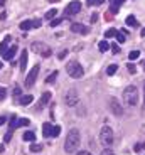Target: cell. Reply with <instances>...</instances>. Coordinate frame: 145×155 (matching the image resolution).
<instances>
[{
	"instance_id": "ee69618b",
	"label": "cell",
	"mask_w": 145,
	"mask_h": 155,
	"mask_svg": "<svg viewBox=\"0 0 145 155\" xmlns=\"http://www.w3.org/2000/svg\"><path fill=\"white\" fill-rule=\"evenodd\" d=\"M103 2H105V0H94V4H96V5H101Z\"/></svg>"
},
{
	"instance_id": "1f68e13d",
	"label": "cell",
	"mask_w": 145,
	"mask_h": 155,
	"mask_svg": "<svg viewBox=\"0 0 145 155\" xmlns=\"http://www.w3.org/2000/svg\"><path fill=\"white\" fill-rule=\"evenodd\" d=\"M39 27H41V19L32 20V29H39Z\"/></svg>"
},
{
	"instance_id": "d6986e66",
	"label": "cell",
	"mask_w": 145,
	"mask_h": 155,
	"mask_svg": "<svg viewBox=\"0 0 145 155\" xmlns=\"http://www.w3.org/2000/svg\"><path fill=\"white\" fill-rule=\"evenodd\" d=\"M19 27H20V31H24V32L29 31V29H32V20H24Z\"/></svg>"
},
{
	"instance_id": "e575fe53",
	"label": "cell",
	"mask_w": 145,
	"mask_h": 155,
	"mask_svg": "<svg viewBox=\"0 0 145 155\" xmlns=\"http://www.w3.org/2000/svg\"><path fill=\"white\" fill-rule=\"evenodd\" d=\"M100 155H115V153H113V150H110V148H105Z\"/></svg>"
},
{
	"instance_id": "9a60e30c",
	"label": "cell",
	"mask_w": 145,
	"mask_h": 155,
	"mask_svg": "<svg viewBox=\"0 0 145 155\" xmlns=\"http://www.w3.org/2000/svg\"><path fill=\"white\" fill-rule=\"evenodd\" d=\"M32 101H34V96H32V94H24V96L20 98V105L27 106V105H31Z\"/></svg>"
},
{
	"instance_id": "9c48e42d",
	"label": "cell",
	"mask_w": 145,
	"mask_h": 155,
	"mask_svg": "<svg viewBox=\"0 0 145 155\" xmlns=\"http://www.w3.org/2000/svg\"><path fill=\"white\" fill-rule=\"evenodd\" d=\"M110 108H111V111H113L115 115H118V116L123 115V110H122V106H120V103H118L117 98H110Z\"/></svg>"
},
{
	"instance_id": "d6a6232c",
	"label": "cell",
	"mask_w": 145,
	"mask_h": 155,
	"mask_svg": "<svg viewBox=\"0 0 145 155\" xmlns=\"http://www.w3.org/2000/svg\"><path fill=\"white\" fill-rule=\"evenodd\" d=\"M59 133H61V127H54V128H52V137H59Z\"/></svg>"
},
{
	"instance_id": "ba28073f",
	"label": "cell",
	"mask_w": 145,
	"mask_h": 155,
	"mask_svg": "<svg viewBox=\"0 0 145 155\" xmlns=\"http://www.w3.org/2000/svg\"><path fill=\"white\" fill-rule=\"evenodd\" d=\"M79 10H81V2L73 0V2H69L68 7H66V15H74V14H78Z\"/></svg>"
},
{
	"instance_id": "4dcf8cb0",
	"label": "cell",
	"mask_w": 145,
	"mask_h": 155,
	"mask_svg": "<svg viewBox=\"0 0 145 155\" xmlns=\"http://www.w3.org/2000/svg\"><path fill=\"white\" fill-rule=\"evenodd\" d=\"M7 98V89L5 88H0V101H4Z\"/></svg>"
},
{
	"instance_id": "f1b7e54d",
	"label": "cell",
	"mask_w": 145,
	"mask_h": 155,
	"mask_svg": "<svg viewBox=\"0 0 145 155\" xmlns=\"http://www.w3.org/2000/svg\"><path fill=\"white\" fill-rule=\"evenodd\" d=\"M115 34H117V29H108L105 32V37H115Z\"/></svg>"
},
{
	"instance_id": "7402d4cb",
	"label": "cell",
	"mask_w": 145,
	"mask_h": 155,
	"mask_svg": "<svg viewBox=\"0 0 145 155\" xmlns=\"http://www.w3.org/2000/svg\"><path fill=\"white\" fill-rule=\"evenodd\" d=\"M115 37H117V41H118L120 44H123V42L127 41V35L123 34V32H118V31H117V34H115Z\"/></svg>"
},
{
	"instance_id": "e0dca14e",
	"label": "cell",
	"mask_w": 145,
	"mask_h": 155,
	"mask_svg": "<svg viewBox=\"0 0 145 155\" xmlns=\"http://www.w3.org/2000/svg\"><path fill=\"white\" fill-rule=\"evenodd\" d=\"M8 42H10V35H7V37H5L2 42H0V54H2V56L5 54V51H7V44H8Z\"/></svg>"
},
{
	"instance_id": "c3c4849f",
	"label": "cell",
	"mask_w": 145,
	"mask_h": 155,
	"mask_svg": "<svg viewBox=\"0 0 145 155\" xmlns=\"http://www.w3.org/2000/svg\"><path fill=\"white\" fill-rule=\"evenodd\" d=\"M2 66H4V64H2V61H0V69H2Z\"/></svg>"
},
{
	"instance_id": "5bb4252c",
	"label": "cell",
	"mask_w": 145,
	"mask_h": 155,
	"mask_svg": "<svg viewBox=\"0 0 145 155\" xmlns=\"http://www.w3.org/2000/svg\"><path fill=\"white\" fill-rule=\"evenodd\" d=\"M51 91H46V93L42 94V98H41V101H39V108H44V106L49 103V100H51Z\"/></svg>"
},
{
	"instance_id": "ab89813d",
	"label": "cell",
	"mask_w": 145,
	"mask_h": 155,
	"mask_svg": "<svg viewBox=\"0 0 145 155\" xmlns=\"http://www.w3.org/2000/svg\"><path fill=\"white\" fill-rule=\"evenodd\" d=\"M5 123H7V118H5V116H0V127L5 125Z\"/></svg>"
},
{
	"instance_id": "8992f818",
	"label": "cell",
	"mask_w": 145,
	"mask_h": 155,
	"mask_svg": "<svg viewBox=\"0 0 145 155\" xmlns=\"http://www.w3.org/2000/svg\"><path fill=\"white\" fill-rule=\"evenodd\" d=\"M39 71H41L39 64H35V66L31 69V73L27 74V78H25V83H24V86H25L27 89H31L32 86H34V83H35V79H37V74H39Z\"/></svg>"
},
{
	"instance_id": "603a6c76",
	"label": "cell",
	"mask_w": 145,
	"mask_h": 155,
	"mask_svg": "<svg viewBox=\"0 0 145 155\" xmlns=\"http://www.w3.org/2000/svg\"><path fill=\"white\" fill-rule=\"evenodd\" d=\"M98 49L101 51V52H105V51H108V49H110V44L106 42V41H101V42L98 44Z\"/></svg>"
},
{
	"instance_id": "7dc6e473",
	"label": "cell",
	"mask_w": 145,
	"mask_h": 155,
	"mask_svg": "<svg viewBox=\"0 0 145 155\" xmlns=\"http://www.w3.org/2000/svg\"><path fill=\"white\" fill-rule=\"evenodd\" d=\"M94 4V0H88V5H93Z\"/></svg>"
},
{
	"instance_id": "60d3db41",
	"label": "cell",
	"mask_w": 145,
	"mask_h": 155,
	"mask_svg": "<svg viewBox=\"0 0 145 155\" xmlns=\"http://www.w3.org/2000/svg\"><path fill=\"white\" fill-rule=\"evenodd\" d=\"M20 93V88L19 86H15V89H14V94H19Z\"/></svg>"
},
{
	"instance_id": "83f0119b",
	"label": "cell",
	"mask_w": 145,
	"mask_h": 155,
	"mask_svg": "<svg viewBox=\"0 0 145 155\" xmlns=\"http://www.w3.org/2000/svg\"><path fill=\"white\" fill-rule=\"evenodd\" d=\"M17 123H19V127H27L31 121H29L27 118H19V121H17Z\"/></svg>"
},
{
	"instance_id": "52a82bcc",
	"label": "cell",
	"mask_w": 145,
	"mask_h": 155,
	"mask_svg": "<svg viewBox=\"0 0 145 155\" xmlns=\"http://www.w3.org/2000/svg\"><path fill=\"white\" fill-rule=\"evenodd\" d=\"M78 93H76V89H68L66 94H64V103H66L68 106H76L78 105Z\"/></svg>"
},
{
	"instance_id": "836d02e7",
	"label": "cell",
	"mask_w": 145,
	"mask_h": 155,
	"mask_svg": "<svg viewBox=\"0 0 145 155\" xmlns=\"http://www.w3.org/2000/svg\"><path fill=\"white\" fill-rule=\"evenodd\" d=\"M111 51H113V54H118V52H120V47L117 46V44H111Z\"/></svg>"
},
{
	"instance_id": "3957f363",
	"label": "cell",
	"mask_w": 145,
	"mask_h": 155,
	"mask_svg": "<svg viewBox=\"0 0 145 155\" xmlns=\"http://www.w3.org/2000/svg\"><path fill=\"white\" fill-rule=\"evenodd\" d=\"M66 71H68V74H69L71 78H74V79H79V78H83V74H84V69H83V66L78 61H71L66 66Z\"/></svg>"
},
{
	"instance_id": "44dd1931",
	"label": "cell",
	"mask_w": 145,
	"mask_h": 155,
	"mask_svg": "<svg viewBox=\"0 0 145 155\" xmlns=\"http://www.w3.org/2000/svg\"><path fill=\"white\" fill-rule=\"evenodd\" d=\"M56 78H58V71H52V73H51V76H47L46 83H47V84H52V83L56 81Z\"/></svg>"
},
{
	"instance_id": "ffe728a7",
	"label": "cell",
	"mask_w": 145,
	"mask_h": 155,
	"mask_svg": "<svg viewBox=\"0 0 145 155\" xmlns=\"http://www.w3.org/2000/svg\"><path fill=\"white\" fill-rule=\"evenodd\" d=\"M22 138L25 140V142H34V140H35V133L34 132H25Z\"/></svg>"
},
{
	"instance_id": "d4e9b609",
	"label": "cell",
	"mask_w": 145,
	"mask_h": 155,
	"mask_svg": "<svg viewBox=\"0 0 145 155\" xmlns=\"http://www.w3.org/2000/svg\"><path fill=\"white\" fill-rule=\"evenodd\" d=\"M138 58H140V51H132V52L128 54L130 61H135V59H138Z\"/></svg>"
},
{
	"instance_id": "277c9868",
	"label": "cell",
	"mask_w": 145,
	"mask_h": 155,
	"mask_svg": "<svg viewBox=\"0 0 145 155\" xmlns=\"http://www.w3.org/2000/svg\"><path fill=\"white\" fill-rule=\"evenodd\" d=\"M100 142H101L105 147H110L113 143V130H111L108 125L101 128V132H100Z\"/></svg>"
},
{
	"instance_id": "4fadbf2b",
	"label": "cell",
	"mask_w": 145,
	"mask_h": 155,
	"mask_svg": "<svg viewBox=\"0 0 145 155\" xmlns=\"http://www.w3.org/2000/svg\"><path fill=\"white\" fill-rule=\"evenodd\" d=\"M52 125L51 123H44L42 125V135L46 137V138H49V137H52Z\"/></svg>"
},
{
	"instance_id": "74e56055",
	"label": "cell",
	"mask_w": 145,
	"mask_h": 155,
	"mask_svg": "<svg viewBox=\"0 0 145 155\" xmlns=\"http://www.w3.org/2000/svg\"><path fill=\"white\" fill-rule=\"evenodd\" d=\"M4 140H5V142H10V140H12V132H8L7 135L4 137Z\"/></svg>"
},
{
	"instance_id": "f546056e",
	"label": "cell",
	"mask_w": 145,
	"mask_h": 155,
	"mask_svg": "<svg viewBox=\"0 0 145 155\" xmlns=\"http://www.w3.org/2000/svg\"><path fill=\"white\" fill-rule=\"evenodd\" d=\"M61 22H63V19H52L49 25H51V27H58V25H59Z\"/></svg>"
},
{
	"instance_id": "2e32d148",
	"label": "cell",
	"mask_w": 145,
	"mask_h": 155,
	"mask_svg": "<svg viewBox=\"0 0 145 155\" xmlns=\"http://www.w3.org/2000/svg\"><path fill=\"white\" fill-rule=\"evenodd\" d=\"M123 2H125V0H113V2H111V7H110V12H111V14H117L118 8H120V5H122Z\"/></svg>"
},
{
	"instance_id": "7c38bea8",
	"label": "cell",
	"mask_w": 145,
	"mask_h": 155,
	"mask_svg": "<svg viewBox=\"0 0 145 155\" xmlns=\"http://www.w3.org/2000/svg\"><path fill=\"white\" fill-rule=\"evenodd\" d=\"M15 52H17V46H12L10 49L5 51V54L2 56V58L7 59V61H12V59H14V56H15Z\"/></svg>"
},
{
	"instance_id": "7bdbcfd3",
	"label": "cell",
	"mask_w": 145,
	"mask_h": 155,
	"mask_svg": "<svg viewBox=\"0 0 145 155\" xmlns=\"http://www.w3.org/2000/svg\"><path fill=\"white\" fill-rule=\"evenodd\" d=\"M5 17H7V14H5V12H2V14H0V19L5 20Z\"/></svg>"
},
{
	"instance_id": "484cf974",
	"label": "cell",
	"mask_w": 145,
	"mask_h": 155,
	"mask_svg": "<svg viewBox=\"0 0 145 155\" xmlns=\"http://www.w3.org/2000/svg\"><path fill=\"white\" fill-rule=\"evenodd\" d=\"M117 69H118L117 64H111V66H108V69H106V74H108V76H111V74L117 73Z\"/></svg>"
},
{
	"instance_id": "b9f144b4",
	"label": "cell",
	"mask_w": 145,
	"mask_h": 155,
	"mask_svg": "<svg viewBox=\"0 0 145 155\" xmlns=\"http://www.w3.org/2000/svg\"><path fill=\"white\" fill-rule=\"evenodd\" d=\"M78 155H91V153H90V152H84V150H83V152H78Z\"/></svg>"
},
{
	"instance_id": "7a4b0ae2",
	"label": "cell",
	"mask_w": 145,
	"mask_h": 155,
	"mask_svg": "<svg viewBox=\"0 0 145 155\" xmlns=\"http://www.w3.org/2000/svg\"><path fill=\"white\" fill-rule=\"evenodd\" d=\"M123 100L128 106H135L138 105V89L137 86H128V88L123 91Z\"/></svg>"
},
{
	"instance_id": "8fae6325",
	"label": "cell",
	"mask_w": 145,
	"mask_h": 155,
	"mask_svg": "<svg viewBox=\"0 0 145 155\" xmlns=\"http://www.w3.org/2000/svg\"><path fill=\"white\" fill-rule=\"evenodd\" d=\"M19 68H20V71H25V68H27V51L25 49H22V56H20Z\"/></svg>"
},
{
	"instance_id": "4316f807",
	"label": "cell",
	"mask_w": 145,
	"mask_h": 155,
	"mask_svg": "<svg viewBox=\"0 0 145 155\" xmlns=\"http://www.w3.org/2000/svg\"><path fill=\"white\" fill-rule=\"evenodd\" d=\"M41 150H42V145L35 143V142H34V143L31 145V152H41Z\"/></svg>"
},
{
	"instance_id": "8d00e7d4",
	"label": "cell",
	"mask_w": 145,
	"mask_h": 155,
	"mask_svg": "<svg viewBox=\"0 0 145 155\" xmlns=\"http://www.w3.org/2000/svg\"><path fill=\"white\" fill-rule=\"evenodd\" d=\"M127 68H128V71H130V73H132V74H133L135 71H137V68H135V64H128V66H127Z\"/></svg>"
},
{
	"instance_id": "6da1fadb",
	"label": "cell",
	"mask_w": 145,
	"mask_h": 155,
	"mask_svg": "<svg viewBox=\"0 0 145 155\" xmlns=\"http://www.w3.org/2000/svg\"><path fill=\"white\" fill-rule=\"evenodd\" d=\"M79 143H81V135H79V132L76 128L69 130V133L66 137V142H64V150L68 153H74L76 148L79 147Z\"/></svg>"
},
{
	"instance_id": "681fc988",
	"label": "cell",
	"mask_w": 145,
	"mask_h": 155,
	"mask_svg": "<svg viewBox=\"0 0 145 155\" xmlns=\"http://www.w3.org/2000/svg\"><path fill=\"white\" fill-rule=\"evenodd\" d=\"M51 2H59V0H51Z\"/></svg>"
},
{
	"instance_id": "f6af8a7d",
	"label": "cell",
	"mask_w": 145,
	"mask_h": 155,
	"mask_svg": "<svg viewBox=\"0 0 145 155\" xmlns=\"http://www.w3.org/2000/svg\"><path fill=\"white\" fill-rule=\"evenodd\" d=\"M140 35H142V37H145V27H143V29H142V31H140Z\"/></svg>"
},
{
	"instance_id": "30bf717a",
	"label": "cell",
	"mask_w": 145,
	"mask_h": 155,
	"mask_svg": "<svg viewBox=\"0 0 145 155\" xmlns=\"http://www.w3.org/2000/svg\"><path fill=\"white\" fill-rule=\"evenodd\" d=\"M71 31L74 32V34H83V35H86L88 32H90V29H88L86 25H83V24H71Z\"/></svg>"
},
{
	"instance_id": "f35d334b",
	"label": "cell",
	"mask_w": 145,
	"mask_h": 155,
	"mask_svg": "<svg viewBox=\"0 0 145 155\" xmlns=\"http://www.w3.org/2000/svg\"><path fill=\"white\" fill-rule=\"evenodd\" d=\"M96 20H98V14H93V15H91V24H94Z\"/></svg>"
},
{
	"instance_id": "d590c367",
	"label": "cell",
	"mask_w": 145,
	"mask_h": 155,
	"mask_svg": "<svg viewBox=\"0 0 145 155\" xmlns=\"http://www.w3.org/2000/svg\"><path fill=\"white\" fill-rule=\"evenodd\" d=\"M66 56H68V51H61V52L58 54V58H59V59H64Z\"/></svg>"
},
{
	"instance_id": "cb8c5ba5",
	"label": "cell",
	"mask_w": 145,
	"mask_h": 155,
	"mask_svg": "<svg viewBox=\"0 0 145 155\" xmlns=\"http://www.w3.org/2000/svg\"><path fill=\"white\" fill-rule=\"evenodd\" d=\"M56 15H58V10H56V8H51V10L46 14V19H47V20H52Z\"/></svg>"
},
{
	"instance_id": "5b68a950",
	"label": "cell",
	"mask_w": 145,
	"mask_h": 155,
	"mask_svg": "<svg viewBox=\"0 0 145 155\" xmlns=\"http://www.w3.org/2000/svg\"><path fill=\"white\" fill-rule=\"evenodd\" d=\"M31 49L34 51V52H37V54H41L42 58H51V54H52L51 47H47L44 42H32Z\"/></svg>"
},
{
	"instance_id": "ac0fdd59",
	"label": "cell",
	"mask_w": 145,
	"mask_h": 155,
	"mask_svg": "<svg viewBox=\"0 0 145 155\" xmlns=\"http://www.w3.org/2000/svg\"><path fill=\"white\" fill-rule=\"evenodd\" d=\"M125 22H127V25H130V27H138V20L135 19L133 15H128Z\"/></svg>"
},
{
	"instance_id": "bcb514c9",
	"label": "cell",
	"mask_w": 145,
	"mask_h": 155,
	"mask_svg": "<svg viewBox=\"0 0 145 155\" xmlns=\"http://www.w3.org/2000/svg\"><path fill=\"white\" fill-rule=\"evenodd\" d=\"M5 2H7V0H0V7H2V5H5Z\"/></svg>"
}]
</instances>
